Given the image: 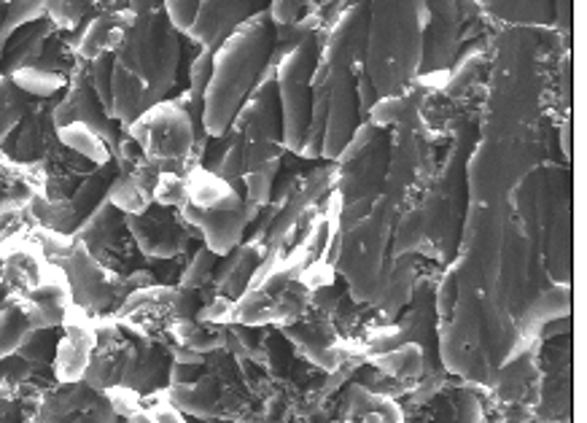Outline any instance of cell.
Listing matches in <instances>:
<instances>
[{"label": "cell", "mask_w": 587, "mask_h": 423, "mask_svg": "<svg viewBox=\"0 0 587 423\" xmlns=\"http://www.w3.org/2000/svg\"><path fill=\"white\" fill-rule=\"evenodd\" d=\"M129 9L135 22L114 52L111 73V120L122 129L167 100L180 62V36L167 22L162 3H129Z\"/></svg>", "instance_id": "6da1fadb"}, {"label": "cell", "mask_w": 587, "mask_h": 423, "mask_svg": "<svg viewBox=\"0 0 587 423\" xmlns=\"http://www.w3.org/2000/svg\"><path fill=\"white\" fill-rule=\"evenodd\" d=\"M275 47V27L267 9L259 11L213 52V76L202 98V127L208 138H224L259 78L267 71Z\"/></svg>", "instance_id": "7a4b0ae2"}, {"label": "cell", "mask_w": 587, "mask_h": 423, "mask_svg": "<svg viewBox=\"0 0 587 423\" xmlns=\"http://www.w3.org/2000/svg\"><path fill=\"white\" fill-rule=\"evenodd\" d=\"M426 3H370L364 67L377 100L402 95L421 76Z\"/></svg>", "instance_id": "3957f363"}, {"label": "cell", "mask_w": 587, "mask_h": 423, "mask_svg": "<svg viewBox=\"0 0 587 423\" xmlns=\"http://www.w3.org/2000/svg\"><path fill=\"white\" fill-rule=\"evenodd\" d=\"M399 208L386 197H377L372 211L353 227L340 229L332 268L340 270L348 289L359 302H380L388 281L386 251L397 227Z\"/></svg>", "instance_id": "277c9868"}, {"label": "cell", "mask_w": 587, "mask_h": 423, "mask_svg": "<svg viewBox=\"0 0 587 423\" xmlns=\"http://www.w3.org/2000/svg\"><path fill=\"white\" fill-rule=\"evenodd\" d=\"M184 182L186 202L178 211L180 219L191 229V235H200L208 251L224 259L246 238L248 222H251L246 200L240 191H235L205 165L191 167Z\"/></svg>", "instance_id": "5b68a950"}, {"label": "cell", "mask_w": 587, "mask_h": 423, "mask_svg": "<svg viewBox=\"0 0 587 423\" xmlns=\"http://www.w3.org/2000/svg\"><path fill=\"white\" fill-rule=\"evenodd\" d=\"M304 264H310L304 246H299L289 259H280L278 264H270L264 259L246 295L233 304V324L289 326L302 319L313 304V291L302 281Z\"/></svg>", "instance_id": "8992f818"}, {"label": "cell", "mask_w": 587, "mask_h": 423, "mask_svg": "<svg viewBox=\"0 0 587 423\" xmlns=\"http://www.w3.org/2000/svg\"><path fill=\"white\" fill-rule=\"evenodd\" d=\"M386 162L388 154L383 129L372 127L370 122H361L351 144L340 154V167H337L340 186L335 195L340 200V229L361 222L372 211L377 197H383Z\"/></svg>", "instance_id": "52a82bcc"}, {"label": "cell", "mask_w": 587, "mask_h": 423, "mask_svg": "<svg viewBox=\"0 0 587 423\" xmlns=\"http://www.w3.org/2000/svg\"><path fill=\"white\" fill-rule=\"evenodd\" d=\"M124 133L138 144L140 154L151 165L160 167V173L186 176L191 167L202 165V157L197 151L195 122L178 100H162L160 105L138 116Z\"/></svg>", "instance_id": "ba28073f"}, {"label": "cell", "mask_w": 587, "mask_h": 423, "mask_svg": "<svg viewBox=\"0 0 587 423\" xmlns=\"http://www.w3.org/2000/svg\"><path fill=\"white\" fill-rule=\"evenodd\" d=\"M58 268L65 275L73 304L84 310L89 319H111L133 291L157 284L151 270H140L129 278H118L111 270H105L98 259L89 257V251L78 240H73V246L60 259Z\"/></svg>", "instance_id": "9c48e42d"}, {"label": "cell", "mask_w": 587, "mask_h": 423, "mask_svg": "<svg viewBox=\"0 0 587 423\" xmlns=\"http://www.w3.org/2000/svg\"><path fill=\"white\" fill-rule=\"evenodd\" d=\"M324 33H310L289 54L275 65V89H278L280 124H284V149L299 154L313 109V73L321 58Z\"/></svg>", "instance_id": "30bf717a"}, {"label": "cell", "mask_w": 587, "mask_h": 423, "mask_svg": "<svg viewBox=\"0 0 587 423\" xmlns=\"http://www.w3.org/2000/svg\"><path fill=\"white\" fill-rule=\"evenodd\" d=\"M73 240L82 242L89 257L98 259L105 270H111L118 278H129L140 270H149L138 246H135L133 235H129L127 224H124V213H118L109 200L100 202L98 211L78 227Z\"/></svg>", "instance_id": "8fae6325"}, {"label": "cell", "mask_w": 587, "mask_h": 423, "mask_svg": "<svg viewBox=\"0 0 587 423\" xmlns=\"http://www.w3.org/2000/svg\"><path fill=\"white\" fill-rule=\"evenodd\" d=\"M114 178H116V162H111V165L98 167L87 182L78 186L76 195L67 197L65 202H54L52 206V202L36 197L33 206L27 208V216H30L33 227H41L49 229V233L73 238V235L78 233V227H82V224L98 211L100 202L105 200Z\"/></svg>", "instance_id": "7c38bea8"}, {"label": "cell", "mask_w": 587, "mask_h": 423, "mask_svg": "<svg viewBox=\"0 0 587 423\" xmlns=\"http://www.w3.org/2000/svg\"><path fill=\"white\" fill-rule=\"evenodd\" d=\"M116 178L111 184L105 200L116 208L124 216H140L149 206H154V186L160 182V167L151 165L143 154H140L138 144L122 133L116 149Z\"/></svg>", "instance_id": "4fadbf2b"}, {"label": "cell", "mask_w": 587, "mask_h": 423, "mask_svg": "<svg viewBox=\"0 0 587 423\" xmlns=\"http://www.w3.org/2000/svg\"><path fill=\"white\" fill-rule=\"evenodd\" d=\"M129 235L138 246L140 257L149 259H176L189 248L191 229L180 219L178 211L162 206H149L140 216H124Z\"/></svg>", "instance_id": "5bb4252c"}, {"label": "cell", "mask_w": 587, "mask_h": 423, "mask_svg": "<svg viewBox=\"0 0 587 423\" xmlns=\"http://www.w3.org/2000/svg\"><path fill=\"white\" fill-rule=\"evenodd\" d=\"M38 421L43 423H127L122 421L105 399L87 383H58L43 394Z\"/></svg>", "instance_id": "9a60e30c"}, {"label": "cell", "mask_w": 587, "mask_h": 423, "mask_svg": "<svg viewBox=\"0 0 587 423\" xmlns=\"http://www.w3.org/2000/svg\"><path fill=\"white\" fill-rule=\"evenodd\" d=\"M60 98L54 100H33L30 111L25 114V120L16 124L9 133V138L0 140V154L5 160L16 162V165H38L58 140V127H54V105Z\"/></svg>", "instance_id": "2e32d148"}, {"label": "cell", "mask_w": 587, "mask_h": 423, "mask_svg": "<svg viewBox=\"0 0 587 423\" xmlns=\"http://www.w3.org/2000/svg\"><path fill=\"white\" fill-rule=\"evenodd\" d=\"M284 335L299 357L321 366L324 372H337L342 359H346L340 329H337L335 321H332L324 310L315 308V304H310L302 319L286 326Z\"/></svg>", "instance_id": "e0dca14e"}, {"label": "cell", "mask_w": 587, "mask_h": 423, "mask_svg": "<svg viewBox=\"0 0 587 423\" xmlns=\"http://www.w3.org/2000/svg\"><path fill=\"white\" fill-rule=\"evenodd\" d=\"M62 335L54 351L52 375L58 383H78L84 381L89 359L98 346V319H89L84 310L73 304L62 321Z\"/></svg>", "instance_id": "ac0fdd59"}, {"label": "cell", "mask_w": 587, "mask_h": 423, "mask_svg": "<svg viewBox=\"0 0 587 423\" xmlns=\"http://www.w3.org/2000/svg\"><path fill=\"white\" fill-rule=\"evenodd\" d=\"M98 9L103 11H98L82 30L65 36L67 47L84 62L114 54L135 22V11L129 9V3H98Z\"/></svg>", "instance_id": "d6986e66"}, {"label": "cell", "mask_w": 587, "mask_h": 423, "mask_svg": "<svg viewBox=\"0 0 587 423\" xmlns=\"http://www.w3.org/2000/svg\"><path fill=\"white\" fill-rule=\"evenodd\" d=\"M461 5L459 3H426V25H423V60L421 76L448 73L459 54L461 43Z\"/></svg>", "instance_id": "ffe728a7"}, {"label": "cell", "mask_w": 587, "mask_h": 423, "mask_svg": "<svg viewBox=\"0 0 587 423\" xmlns=\"http://www.w3.org/2000/svg\"><path fill=\"white\" fill-rule=\"evenodd\" d=\"M264 9L267 5L257 3V0H202L189 38L200 49L216 52L242 22H248Z\"/></svg>", "instance_id": "44dd1931"}, {"label": "cell", "mask_w": 587, "mask_h": 423, "mask_svg": "<svg viewBox=\"0 0 587 423\" xmlns=\"http://www.w3.org/2000/svg\"><path fill=\"white\" fill-rule=\"evenodd\" d=\"M227 262L224 268H216V275H213V297H224V300L237 302L246 289L251 286L253 275L259 273V268L267 259V248L259 240L251 242H240L233 253H227Z\"/></svg>", "instance_id": "7402d4cb"}, {"label": "cell", "mask_w": 587, "mask_h": 423, "mask_svg": "<svg viewBox=\"0 0 587 423\" xmlns=\"http://www.w3.org/2000/svg\"><path fill=\"white\" fill-rule=\"evenodd\" d=\"M54 33L58 30H54V25L47 16L20 27V30L9 38L3 54H0V73L11 76V73L22 71V67H30L33 62L38 60V54L43 52V43H47Z\"/></svg>", "instance_id": "603a6c76"}, {"label": "cell", "mask_w": 587, "mask_h": 423, "mask_svg": "<svg viewBox=\"0 0 587 423\" xmlns=\"http://www.w3.org/2000/svg\"><path fill=\"white\" fill-rule=\"evenodd\" d=\"M372 366L399 383V388H412L423 375V348L417 343H399L394 348L372 353Z\"/></svg>", "instance_id": "cb8c5ba5"}, {"label": "cell", "mask_w": 587, "mask_h": 423, "mask_svg": "<svg viewBox=\"0 0 587 423\" xmlns=\"http://www.w3.org/2000/svg\"><path fill=\"white\" fill-rule=\"evenodd\" d=\"M167 343L173 346L186 348L191 353H200V357H208V353L224 351V343H227V326H216V324H205V321L197 319H180L173 321L171 329L165 332Z\"/></svg>", "instance_id": "d4e9b609"}, {"label": "cell", "mask_w": 587, "mask_h": 423, "mask_svg": "<svg viewBox=\"0 0 587 423\" xmlns=\"http://www.w3.org/2000/svg\"><path fill=\"white\" fill-rule=\"evenodd\" d=\"M485 413L477 394L470 388H453L428 402V415L423 423H483Z\"/></svg>", "instance_id": "484cf974"}, {"label": "cell", "mask_w": 587, "mask_h": 423, "mask_svg": "<svg viewBox=\"0 0 587 423\" xmlns=\"http://www.w3.org/2000/svg\"><path fill=\"white\" fill-rule=\"evenodd\" d=\"M58 140L65 149H71L73 154L84 157L92 165L103 167L114 162V154H111L109 144L103 140V135L95 133L87 124H67V127L58 129Z\"/></svg>", "instance_id": "4316f807"}, {"label": "cell", "mask_w": 587, "mask_h": 423, "mask_svg": "<svg viewBox=\"0 0 587 423\" xmlns=\"http://www.w3.org/2000/svg\"><path fill=\"white\" fill-rule=\"evenodd\" d=\"M11 82L33 100H54L65 92L67 78L60 73L41 71V67H22V71L11 73Z\"/></svg>", "instance_id": "83f0119b"}, {"label": "cell", "mask_w": 587, "mask_h": 423, "mask_svg": "<svg viewBox=\"0 0 587 423\" xmlns=\"http://www.w3.org/2000/svg\"><path fill=\"white\" fill-rule=\"evenodd\" d=\"M47 16V3L41 0H22V3H0V54L5 43L20 27L30 25Z\"/></svg>", "instance_id": "f1b7e54d"}, {"label": "cell", "mask_w": 587, "mask_h": 423, "mask_svg": "<svg viewBox=\"0 0 587 423\" xmlns=\"http://www.w3.org/2000/svg\"><path fill=\"white\" fill-rule=\"evenodd\" d=\"M30 105H33V98H27V95L22 92V89L16 87L9 76L0 73V140L9 138L11 129L25 120Z\"/></svg>", "instance_id": "f546056e"}, {"label": "cell", "mask_w": 587, "mask_h": 423, "mask_svg": "<svg viewBox=\"0 0 587 423\" xmlns=\"http://www.w3.org/2000/svg\"><path fill=\"white\" fill-rule=\"evenodd\" d=\"M30 335L33 329L27 315L22 313L16 304H3V308H0V359L14 357Z\"/></svg>", "instance_id": "4dcf8cb0"}, {"label": "cell", "mask_w": 587, "mask_h": 423, "mask_svg": "<svg viewBox=\"0 0 587 423\" xmlns=\"http://www.w3.org/2000/svg\"><path fill=\"white\" fill-rule=\"evenodd\" d=\"M98 3H67V0H58V3H47V20L52 22L54 30L62 36L78 33L95 14H98Z\"/></svg>", "instance_id": "1f68e13d"}, {"label": "cell", "mask_w": 587, "mask_h": 423, "mask_svg": "<svg viewBox=\"0 0 587 423\" xmlns=\"http://www.w3.org/2000/svg\"><path fill=\"white\" fill-rule=\"evenodd\" d=\"M483 11L512 25H541L552 16V3H483Z\"/></svg>", "instance_id": "d6a6232c"}, {"label": "cell", "mask_w": 587, "mask_h": 423, "mask_svg": "<svg viewBox=\"0 0 587 423\" xmlns=\"http://www.w3.org/2000/svg\"><path fill=\"white\" fill-rule=\"evenodd\" d=\"M216 264H218L216 253L208 251L205 246L197 248V253L189 259V264H186V268L180 270L178 289L202 291V289H205V286H211L213 284V275H216Z\"/></svg>", "instance_id": "836d02e7"}, {"label": "cell", "mask_w": 587, "mask_h": 423, "mask_svg": "<svg viewBox=\"0 0 587 423\" xmlns=\"http://www.w3.org/2000/svg\"><path fill=\"white\" fill-rule=\"evenodd\" d=\"M186 202V182L176 173H160V182L154 186V206L180 211Z\"/></svg>", "instance_id": "e575fe53"}, {"label": "cell", "mask_w": 587, "mask_h": 423, "mask_svg": "<svg viewBox=\"0 0 587 423\" xmlns=\"http://www.w3.org/2000/svg\"><path fill=\"white\" fill-rule=\"evenodd\" d=\"M211 76H213V52L200 49L189 65V92L186 95H189L191 100H200L202 103L208 84H211Z\"/></svg>", "instance_id": "d590c367"}, {"label": "cell", "mask_w": 587, "mask_h": 423, "mask_svg": "<svg viewBox=\"0 0 587 423\" xmlns=\"http://www.w3.org/2000/svg\"><path fill=\"white\" fill-rule=\"evenodd\" d=\"M162 9H165L167 22H171L173 30L184 33V36H189L191 25H195L197 20V9H200V0H167V3H162Z\"/></svg>", "instance_id": "8d00e7d4"}, {"label": "cell", "mask_w": 587, "mask_h": 423, "mask_svg": "<svg viewBox=\"0 0 587 423\" xmlns=\"http://www.w3.org/2000/svg\"><path fill=\"white\" fill-rule=\"evenodd\" d=\"M308 5L310 3H297V0H273V3L267 5L270 22H273V27L297 25V22H302L304 16L310 14V11H304Z\"/></svg>", "instance_id": "74e56055"}, {"label": "cell", "mask_w": 587, "mask_h": 423, "mask_svg": "<svg viewBox=\"0 0 587 423\" xmlns=\"http://www.w3.org/2000/svg\"><path fill=\"white\" fill-rule=\"evenodd\" d=\"M459 289H461V278H459V264H453V268L445 273L442 284H439L437 291V313L439 319H448L450 310H453L455 300H459Z\"/></svg>", "instance_id": "f35d334b"}, {"label": "cell", "mask_w": 587, "mask_h": 423, "mask_svg": "<svg viewBox=\"0 0 587 423\" xmlns=\"http://www.w3.org/2000/svg\"><path fill=\"white\" fill-rule=\"evenodd\" d=\"M561 146H563V154L572 157V124H563L561 129Z\"/></svg>", "instance_id": "ab89813d"}, {"label": "cell", "mask_w": 587, "mask_h": 423, "mask_svg": "<svg viewBox=\"0 0 587 423\" xmlns=\"http://www.w3.org/2000/svg\"><path fill=\"white\" fill-rule=\"evenodd\" d=\"M25 423H43V421H38V419H30V421H25Z\"/></svg>", "instance_id": "60d3db41"}]
</instances>
